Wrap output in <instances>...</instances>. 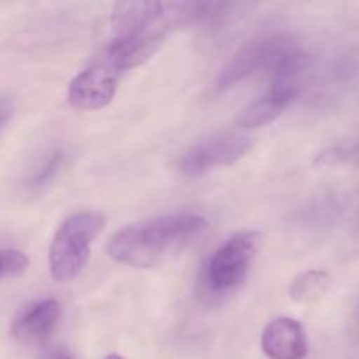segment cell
<instances>
[{
  "label": "cell",
  "instance_id": "cell-1",
  "mask_svg": "<svg viewBox=\"0 0 359 359\" xmlns=\"http://www.w3.org/2000/svg\"><path fill=\"white\" fill-rule=\"evenodd\" d=\"M209 228L198 214L177 212L121 228L112 235L107 252L114 262L133 269H154L181 255Z\"/></svg>",
  "mask_w": 359,
  "mask_h": 359
},
{
  "label": "cell",
  "instance_id": "cell-2",
  "mask_svg": "<svg viewBox=\"0 0 359 359\" xmlns=\"http://www.w3.org/2000/svg\"><path fill=\"white\" fill-rule=\"evenodd\" d=\"M105 226L100 212H76L67 217L53 235L49 245V270L58 283L72 280L90 259L91 244Z\"/></svg>",
  "mask_w": 359,
  "mask_h": 359
},
{
  "label": "cell",
  "instance_id": "cell-3",
  "mask_svg": "<svg viewBox=\"0 0 359 359\" xmlns=\"http://www.w3.org/2000/svg\"><path fill=\"white\" fill-rule=\"evenodd\" d=\"M262 233L241 231L214 251L203 272V286L212 294H223L241 286L252 259L262 248Z\"/></svg>",
  "mask_w": 359,
  "mask_h": 359
},
{
  "label": "cell",
  "instance_id": "cell-4",
  "mask_svg": "<svg viewBox=\"0 0 359 359\" xmlns=\"http://www.w3.org/2000/svg\"><path fill=\"white\" fill-rule=\"evenodd\" d=\"M294 49V41L290 34H273L256 39L241 49L228 62L216 79L217 90H228L242 83L259 70L276 69L277 63Z\"/></svg>",
  "mask_w": 359,
  "mask_h": 359
},
{
  "label": "cell",
  "instance_id": "cell-5",
  "mask_svg": "<svg viewBox=\"0 0 359 359\" xmlns=\"http://www.w3.org/2000/svg\"><path fill=\"white\" fill-rule=\"evenodd\" d=\"M249 147H251L249 137L238 135V133L210 137V139L189 147L184 156L181 158L179 167H181L182 174L189 175V177H198V175L212 170L214 167L235 163L248 153Z\"/></svg>",
  "mask_w": 359,
  "mask_h": 359
},
{
  "label": "cell",
  "instance_id": "cell-6",
  "mask_svg": "<svg viewBox=\"0 0 359 359\" xmlns=\"http://www.w3.org/2000/svg\"><path fill=\"white\" fill-rule=\"evenodd\" d=\"M116 37L142 34H167L175 28L170 2H119L112 9Z\"/></svg>",
  "mask_w": 359,
  "mask_h": 359
},
{
  "label": "cell",
  "instance_id": "cell-7",
  "mask_svg": "<svg viewBox=\"0 0 359 359\" xmlns=\"http://www.w3.org/2000/svg\"><path fill=\"white\" fill-rule=\"evenodd\" d=\"M121 72L105 58L77 74L69 84V104L81 111L102 109L114 98Z\"/></svg>",
  "mask_w": 359,
  "mask_h": 359
},
{
  "label": "cell",
  "instance_id": "cell-8",
  "mask_svg": "<svg viewBox=\"0 0 359 359\" xmlns=\"http://www.w3.org/2000/svg\"><path fill=\"white\" fill-rule=\"evenodd\" d=\"M60 304L53 298L25 305L11 323V335L21 344H42L55 332L60 321Z\"/></svg>",
  "mask_w": 359,
  "mask_h": 359
},
{
  "label": "cell",
  "instance_id": "cell-9",
  "mask_svg": "<svg viewBox=\"0 0 359 359\" xmlns=\"http://www.w3.org/2000/svg\"><path fill=\"white\" fill-rule=\"evenodd\" d=\"M262 349L270 359H304L309 353L304 326L290 318L276 319L263 332Z\"/></svg>",
  "mask_w": 359,
  "mask_h": 359
},
{
  "label": "cell",
  "instance_id": "cell-10",
  "mask_svg": "<svg viewBox=\"0 0 359 359\" xmlns=\"http://www.w3.org/2000/svg\"><path fill=\"white\" fill-rule=\"evenodd\" d=\"M298 95H300L298 91L270 83L269 91L263 97H259L258 100L249 104L241 112V116L237 119L238 126H244V128H258V126H265L269 123L276 121L293 104V100Z\"/></svg>",
  "mask_w": 359,
  "mask_h": 359
},
{
  "label": "cell",
  "instance_id": "cell-11",
  "mask_svg": "<svg viewBox=\"0 0 359 359\" xmlns=\"http://www.w3.org/2000/svg\"><path fill=\"white\" fill-rule=\"evenodd\" d=\"M330 283H332L330 276L321 270H309L300 273L294 277L290 286L291 300L297 304H314L328 291Z\"/></svg>",
  "mask_w": 359,
  "mask_h": 359
},
{
  "label": "cell",
  "instance_id": "cell-12",
  "mask_svg": "<svg viewBox=\"0 0 359 359\" xmlns=\"http://www.w3.org/2000/svg\"><path fill=\"white\" fill-rule=\"evenodd\" d=\"M63 161H65L63 151H51V153L39 163V167H35V170L28 175L27 181H25V186H27L28 191H42L46 186L51 184L56 179V175L60 174V170H62Z\"/></svg>",
  "mask_w": 359,
  "mask_h": 359
},
{
  "label": "cell",
  "instance_id": "cell-13",
  "mask_svg": "<svg viewBox=\"0 0 359 359\" xmlns=\"http://www.w3.org/2000/svg\"><path fill=\"white\" fill-rule=\"evenodd\" d=\"M316 163L325 165V167H354L359 170V139L342 140L333 146L326 147L316 158Z\"/></svg>",
  "mask_w": 359,
  "mask_h": 359
},
{
  "label": "cell",
  "instance_id": "cell-14",
  "mask_svg": "<svg viewBox=\"0 0 359 359\" xmlns=\"http://www.w3.org/2000/svg\"><path fill=\"white\" fill-rule=\"evenodd\" d=\"M340 214V203L335 196H323L321 200H316L307 210L302 214V223H311L319 226V224H328L337 219Z\"/></svg>",
  "mask_w": 359,
  "mask_h": 359
},
{
  "label": "cell",
  "instance_id": "cell-15",
  "mask_svg": "<svg viewBox=\"0 0 359 359\" xmlns=\"http://www.w3.org/2000/svg\"><path fill=\"white\" fill-rule=\"evenodd\" d=\"M28 269V258L18 249H0V279L21 276Z\"/></svg>",
  "mask_w": 359,
  "mask_h": 359
},
{
  "label": "cell",
  "instance_id": "cell-16",
  "mask_svg": "<svg viewBox=\"0 0 359 359\" xmlns=\"http://www.w3.org/2000/svg\"><path fill=\"white\" fill-rule=\"evenodd\" d=\"M14 116V102L7 97H0V133L6 130Z\"/></svg>",
  "mask_w": 359,
  "mask_h": 359
},
{
  "label": "cell",
  "instance_id": "cell-17",
  "mask_svg": "<svg viewBox=\"0 0 359 359\" xmlns=\"http://www.w3.org/2000/svg\"><path fill=\"white\" fill-rule=\"evenodd\" d=\"M46 359H74V356L67 349H56Z\"/></svg>",
  "mask_w": 359,
  "mask_h": 359
},
{
  "label": "cell",
  "instance_id": "cell-18",
  "mask_svg": "<svg viewBox=\"0 0 359 359\" xmlns=\"http://www.w3.org/2000/svg\"><path fill=\"white\" fill-rule=\"evenodd\" d=\"M105 359H123V358L118 356V354H111V356H107Z\"/></svg>",
  "mask_w": 359,
  "mask_h": 359
},
{
  "label": "cell",
  "instance_id": "cell-19",
  "mask_svg": "<svg viewBox=\"0 0 359 359\" xmlns=\"http://www.w3.org/2000/svg\"><path fill=\"white\" fill-rule=\"evenodd\" d=\"M358 318H359V309H358Z\"/></svg>",
  "mask_w": 359,
  "mask_h": 359
}]
</instances>
